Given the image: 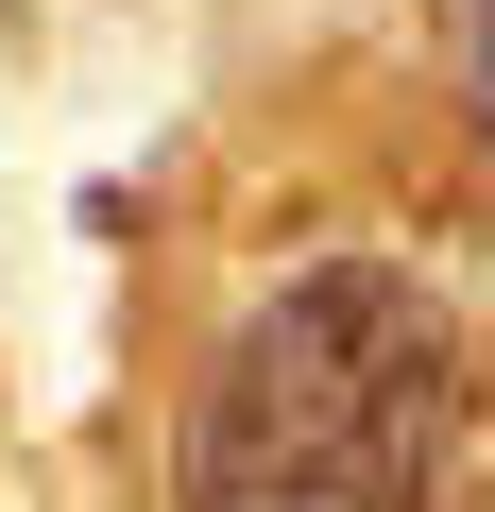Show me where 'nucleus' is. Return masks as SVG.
Returning a JSON list of instances; mask_svg holds the SVG:
<instances>
[{
	"label": "nucleus",
	"instance_id": "obj_1",
	"mask_svg": "<svg viewBox=\"0 0 495 512\" xmlns=\"http://www.w3.org/2000/svg\"><path fill=\"white\" fill-rule=\"evenodd\" d=\"M461 308L393 239H308L205 325L154 427V512H444L461 478Z\"/></svg>",
	"mask_w": 495,
	"mask_h": 512
}]
</instances>
